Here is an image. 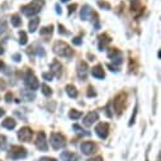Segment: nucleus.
Wrapping results in <instances>:
<instances>
[{
  "instance_id": "obj_1",
  "label": "nucleus",
  "mask_w": 161,
  "mask_h": 161,
  "mask_svg": "<svg viewBox=\"0 0 161 161\" xmlns=\"http://www.w3.org/2000/svg\"><path fill=\"white\" fill-rule=\"evenodd\" d=\"M43 5H45L43 0H33V2L29 3L28 5L22 7V12L25 17H33V15H36V14H38L39 12H41Z\"/></svg>"
},
{
  "instance_id": "obj_2",
  "label": "nucleus",
  "mask_w": 161,
  "mask_h": 161,
  "mask_svg": "<svg viewBox=\"0 0 161 161\" xmlns=\"http://www.w3.org/2000/svg\"><path fill=\"white\" fill-rule=\"evenodd\" d=\"M53 52H55L57 56L65 57V58H70V57H72V55H74L72 48H71L66 42H62V41L55 42V45H53Z\"/></svg>"
},
{
  "instance_id": "obj_3",
  "label": "nucleus",
  "mask_w": 161,
  "mask_h": 161,
  "mask_svg": "<svg viewBox=\"0 0 161 161\" xmlns=\"http://www.w3.org/2000/svg\"><path fill=\"white\" fill-rule=\"evenodd\" d=\"M126 104H127V94L126 93H119L114 98V100H113V108H114V110H115V113L118 115L122 114V112L126 108Z\"/></svg>"
},
{
  "instance_id": "obj_4",
  "label": "nucleus",
  "mask_w": 161,
  "mask_h": 161,
  "mask_svg": "<svg viewBox=\"0 0 161 161\" xmlns=\"http://www.w3.org/2000/svg\"><path fill=\"white\" fill-rule=\"evenodd\" d=\"M50 143L55 150H60L66 145V138L64 135H61L58 132H53V133H51Z\"/></svg>"
},
{
  "instance_id": "obj_5",
  "label": "nucleus",
  "mask_w": 161,
  "mask_h": 161,
  "mask_svg": "<svg viewBox=\"0 0 161 161\" xmlns=\"http://www.w3.org/2000/svg\"><path fill=\"white\" fill-rule=\"evenodd\" d=\"M24 83H25V86L29 89V90H37L39 88V83L36 77V75L33 74L32 70H27L25 72V77H24Z\"/></svg>"
},
{
  "instance_id": "obj_6",
  "label": "nucleus",
  "mask_w": 161,
  "mask_h": 161,
  "mask_svg": "<svg viewBox=\"0 0 161 161\" xmlns=\"http://www.w3.org/2000/svg\"><path fill=\"white\" fill-rule=\"evenodd\" d=\"M27 156V150L22 146H12L9 150V157L12 160H20Z\"/></svg>"
},
{
  "instance_id": "obj_7",
  "label": "nucleus",
  "mask_w": 161,
  "mask_h": 161,
  "mask_svg": "<svg viewBox=\"0 0 161 161\" xmlns=\"http://www.w3.org/2000/svg\"><path fill=\"white\" fill-rule=\"evenodd\" d=\"M80 150L84 155H93L98 151V146L94 143V142H90V141H86V142H83L81 146H80Z\"/></svg>"
},
{
  "instance_id": "obj_8",
  "label": "nucleus",
  "mask_w": 161,
  "mask_h": 161,
  "mask_svg": "<svg viewBox=\"0 0 161 161\" xmlns=\"http://www.w3.org/2000/svg\"><path fill=\"white\" fill-rule=\"evenodd\" d=\"M95 133L98 135L99 138L105 140V138L108 137V133H109V125L105 123V122H100V123L95 127Z\"/></svg>"
},
{
  "instance_id": "obj_9",
  "label": "nucleus",
  "mask_w": 161,
  "mask_h": 161,
  "mask_svg": "<svg viewBox=\"0 0 161 161\" xmlns=\"http://www.w3.org/2000/svg\"><path fill=\"white\" fill-rule=\"evenodd\" d=\"M33 137V131L29 127H23L18 131V138L22 142H29Z\"/></svg>"
},
{
  "instance_id": "obj_10",
  "label": "nucleus",
  "mask_w": 161,
  "mask_h": 161,
  "mask_svg": "<svg viewBox=\"0 0 161 161\" xmlns=\"http://www.w3.org/2000/svg\"><path fill=\"white\" fill-rule=\"evenodd\" d=\"M76 71H77V76H79L80 80H86V77H88V72H89L88 64H86L85 61H80V62L77 64V69H76Z\"/></svg>"
},
{
  "instance_id": "obj_11",
  "label": "nucleus",
  "mask_w": 161,
  "mask_h": 161,
  "mask_svg": "<svg viewBox=\"0 0 161 161\" xmlns=\"http://www.w3.org/2000/svg\"><path fill=\"white\" fill-rule=\"evenodd\" d=\"M36 146H37L38 150H41V151H47L48 146H47V141H46V135H45V132H39V133L37 135Z\"/></svg>"
},
{
  "instance_id": "obj_12",
  "label": "nucleus",
  "mask_w": 161,
  "mask_h": 161,
  "mask_svg": "<svg viewBox=\"0 0 161 161\" xmlns=\"http://www.w3.org/2000/svg\"><path fill=\"white\" fill-rule=\"evenodd\" d=\"M108 57L112 58V61L115 65H120V64H122V53H120V51H118L117 48H109Z\"/></svg>"
},
{
  "instance_id": "obj_13",
  "label": "nucleus",
  "mask_w": 161,
  "mask_h": 161,
  "mask_svg": "<svg viewBox=\"0 0 161 161\" xmlns=\"http://www.w3.org/2000/svg\"><path fill=\"white\" fill-rule=\"evenodd\" d=\"M98 118H99V115H98L97 112H89V113L84 117V119H83V125L86 126V127H90V126H93V123L97 122Z\"/></svg>"
},
{
  "instance_id": "obj_14",
  "label": "nucleus",
  "mask_w": 161,
  "mask_h": 161,
  "mask_svg": "<svg viewBox=\"0 0 161 161\" xmlns=\"http://www.w3.org/2000/svg\"><path fill=\"white\" fill-rule=\"evenodd\" d=\"M51 74L53 75V76H56V77H61V75H62V65L57 61V60H55L52 64H51Z\"/></svg>"
},
{
  "instance_id": "obj_15",
  "label": "nucleus",
  "mask_w": 161,
  "mask_h": 161,
  "mask_svg": "<svg viewBox=\"0 0 161 161\" xmlns=\"http://www.w3.org/2000/svg\"><path fill=\"white\" fill-rule=\"evenodd\" d=\"M98 39H99V50H100V51H103V50L110 43V41H112L110 37H109L108 34H105V33H104V34H100Z\"/></svg>"
},
{
  "instance_id": "obj_16",
  "label": "nucleus",
  "mask_w": 161,
  "mask_h": 161,
  "mask_svg": "<svg viewBox=\"0 0 161 161\" xmlns=\"http://www.w3.org/2000/svg\"><path fill=\"white\" fill-rule=\"evenodd\" d=\"M92 75L95 77V79H104L105 77V72L103 70V66L102 65H97L92 69Z\"/></svg>"
},
{
  "instance_id": "obj_17",
  "label": "nucleus",
  "mask_w": 161,
  "mask_h": 161,
  "mask_svg": "<svg viewBox=\"0 0 161 161\" xmlns=\"http://www.w3.org/2000/svg\"><path fill=\"white\" fill-rule=\"evenodd\" d=\"M61 160L62 161H77V156L71 151H62Z\"/></svg>"
},
{
  "instance_id": "obj_18",
  "label": "nucleus",
  "mask_w": 161,
  "mask_h": 161,
  "mask_svg": "<svg viewBox=\"0 0 161 161\" xmlns=\"http://www.w3.org/2000/svg\"><path fill=\"white\" fill-rule=\"evenodd\" d=\"M15 126H17V122L10 117H8L3 120V127L7 130H13V128H15Z\"/></svg>"
},
{
  "instance_id": "obj_19",
  "label": "nucleus",
  "mask_w": 161,
  "mask_h": 161,
  "mask_svg": "<svg viewBox=\"0 0 161 161\" xmlns=\"http://www.w3.org/2000/svg\"><path fill=\"white\" fill-rule=\"evenodd\" d=\"M89 15H92V8L89 5H84L81 9V13H80V17H81L83 20H86Z\"/></svg>"
},
{
  "instance_id": "obj_20",
  "label": "nucleus",
  "mask_w": 161,
  "mask_h": 161,
  "mask_svg": "<svg viewBox=\"0 0 161 161\" xmlns=\"http://www.w3.org/2000/svg\"><path fill=\"white\" fill-rule=\"evenodd\" d=\"M38 25H39V18H32L31 20H29V24H28V28H29V32H36L37 31V28H38Z\"/></svg>"
},
{
  "instance_id": "obj_21",
  "label": "nucleus",
  "mask_w": 161,
  "mask_h": 161,
  "mask_svg": "<svg viewBox=\"0 0 161 161\" xmlns=\"http://www.w3.org/2000/svg\"><path fill=\"white\" fill-rule=\"evenodd\" d=\"M66 93H67V95L70 98H76L77 97V90H76L75 85H72V84H69L66 86Z\"/></svg>"
},
{
  "instance_id": "obj_22",
  "label": "nucleus",
  "mask_w": 161,
  "mask_h": 161,
  "mask_svg": "<svg viewBox=\"0 0 161 161\" xmlns=\"http://www.w3.org/2000/svg\"><path fill=\"white\" fill-rule=\"evenodd\" d=\"M10 22H12V25H14V27H19V25L22 24V19H20V17H19L18 14L12 15Z\"/></svg>"
},
{
  "instance_id": "obj_23",
  "label": "nucleus",
  "mask_w": 161,
  "mask_h": 161,
  "mask_svg": "<svg viewBox=\"0 0 161 161\" xmlns=\"http://www.w3.org/2000/svg\"><path fill=\"white\" fill-rule=\"evenodd\" d=\"M69 117H70L72 120L79 119L80 117H81V112H79V110H76V109H71L70 113H69Z\"/></svg>"
},
{
  "instance_id": "obj_24",
  "label": "nucleus",
  "mask_w": 161,
  "mask_h": 161,
  "mask_svg": "<svg viewBox=\"0 0 161 161\" xmlns=\"http://www.w3.org/2000/svg\"><path fill=\"white\" fill-rule=\"evenodd\" d=\"M19 43L22 45V46H24V45H27V42H28V38H27V33L24 32V31H20L19 32Z\"/></svg>"
},
{
  "instance_id": "obj_25",
  "label": "nucleus",
  "mask_w": 161,
  "mask_h": 161,
  "mask_svg": "<svg viewBox=\"0 0 161 161\" xmlns=\"http://www.w3.org/2000/svg\"><path fill=\"white\" fill-rule=\"evenodd\" d=\"M53 33V25H48V27H43L41 29V36H46V34H52Z\"/></svg>"
},
{
  "instance_id": "obj_26",
  "label": "nucleus",
  "mask_w": 161,
  "mask_h": 161,
  "mask_svg": "<svg viewBox=\"0 0 161 161\" xmlns=\"http://www.w3.org/2000/svg\"><path fill=\"white\" fill-rule=\"evenodd\" d=\"M41 89H42V93H43L46 97H50V95L52 94V89H51L48 85H46V84H42Z\"/></svg>"
},
{
  "instance_id": "obj_27",
  "label": "nucleus",
  "mask_w": 161,
  "mask_h": 161,
  "mask_svg": "<svg viewBox=\"0 0 161 161\" xmlns=\"http://www.w3.org/2000/svg\"><path fill=\"white\" fill-rule=\"evenodd\" d=\"M98 5H99V8L104 9V10H110V9H112L110 4L107 3V2H98Z\"/></svg>"
},
{
  "instance_id": "obj_28",
  "label": "nucleus",
  "mask_w": 161,
  "mask_h": 161,
  "mask_svg": "<svg viewBox=\"0 0 161 161\" xmlns=\"http://www.w3.org/2000/svg\"><path fill=\"white\" fill-rule=\"evenodd\" d=\"M92 15L94 17V27H95V29H99V27H100V24H99V17H98V14L95 13V12H92Z\"/></svg>"
},
{
  "instance_id": "obj_29",
  "label": "nucleus",
  "mask_w": 161,
  "mask_h": 161,
  "mask_svg": "<svg viewBox=\"0 0 161 161\" xmlns=\"http://www.w3.org/2000/svg\"><path fill=\"white\" fill-rule=\"evenodd\" d=\"M42 77L45 80H47V81H52V79H53V75L51 72H43L42 74Z\"/></svg>"
},
{
  "instance_id": "obj_30",
  "label": "nucleus",
  "mask_w": 161,
  "mask_h": 161,
  "mask_svg": "<svg viewBox=\"0 0 161 161\" xmlns=\"http://www.w3.org/2000/svg\"><path fill=\"white\" fill-rule=\"evenodd\" d=\"M95 95H97V93L94 92V88H93V86H89V88H88V97H89V98H93V97H95Z\"/></svg>"
},
{
  "instance_id": "obj_31",
  "label": "nucleus",
  "mask_w": 161,
  "mask_h": 161,
  "mask_svg": "<svg viewBox=\"0 0 161 161\" xmlns=\"http://www.w3.org/2000/svg\"><path fill=\"white\" fill-rule=\"evenodd\" d=\"M72 43H74V45H76V46H80V45L83 43V39L80 38V37H75V38L72 39Z\"/></svg>"
},
{
  "instance_id": "obj_32",
  "label": "nucleus",
  "mask_w": 161,
  "mask_h": 161,
  "mask_svg": "<svg viewBox=\"0 0 161 161\" xmlns=\"http://www.w3.org/2000/svg\"><path fill=\"white\" fill-rule=\"evenodd\" d=\"M136 114H137V105H136V108H135V112H133V114H132V117H131V120H130V126H132V125L135 123Z\"/></svg>"
},
{
  "instance_id": "obj_33",
  "label": "nucleus",
  "mask_w": 161,
  "mask_h": 161,
  "mask_svg": "<svg viewBox=\"0 0 161 161\" xmlns=\"http://www.w3.org/2000/svg\"><path fill=\"white\" fill-rule=\"evenodd\" d=\"M23 97H25V98H27V100H32V99H34V94L32 93V90H31V93H29V94H27V93L24 92V93H23Z\"/></svg>"
},
{
  "instance_id": "obj_34",
  "label": "nucleus",
  "mask_w": 161,
  "mask_h": 161,
  "mask_svg": "<svg viewBox=\"0 0 161 161\" xmlns=\"http://www.w3.org/2000/svg\"><path fill=\"white\" fill-rule=\"evenodd\" d=\"M12 100H13V94L12 93H7L5 94V102L7 103H10Z\"/></svg>"
},
{
  "instance_id": "obj_35",
  "label": "nucleus",
  "mask_w": 161,
  "mask_h": 161,
  "mask_svg": "<svg viewBox=\"0 0 161 161\" xmlns=\"http://www.w3.org/2000/svg\"><path fill=\"white\" fill-rule=\"evenodd\" d=\"M38 161H57V160L53 158V157H47V156H45V157H41Z\"/></svg>"
},
{
  "instance_id": "obj_36",
  "label": "nucleus",
  "mask_w": 161,
  "mask_h": 161,
  "mask_svg": "<svg viewBox=\"0 0 161 161\" xmlns=\"http://www.w3.org/2000/svg\"><path fill=\"white\" fill-rule=\"evenodd\" d=\"M76 8H77V4H72V5H70V7H69V14H71L72 12H75Z\"/></svg>"
},
{
  "instance_id": "obj_37",
  "label": "nucleus",
  "mask_w": 161,
  "mask_h": 161,
  "mask_svg": "<svg viewBox=\"0 0 161 161\" xmlns=\"http://www.w3.org/2000/svg\"><path fill=\"white\" fill-rule=\"evenodd\" d=\"M58 29H60V31H58V32H60V33H61V34H65V36H66V34H67V32H66V31H65V27H64V25H62V24H60V25H58Z\"/></svg>"
},
{
  "instance_id": "obj_38",
  "label": "nucleus",
  "mask_w": 161,
  "mask_h": 161,
  "mask_svg": "<svg viewBox=\"0 0 161 161\" xmlns=\"http://www.w3.org/2000/svg\"><path fill=\"white\" fill-rule=\"evenodd\" d=\"M88 161H103V158L100 156H97V157H93V158H89Z\"/></svg>"
},
{
  "instance_id": "obj_39",
  "label": "nucleus",
  "mask_w": 161,
  "mask_h": 161,
  "mask_svg": "<svg viewBox=\"0 0 161 161\" xmlns=\"http://www.w3.org/2000/svg\"><path fill=\"white\" fill-rule=\"evenodd\" d=\"M13 58H14V60L18 62V61H20V55H19V53H15V55L13 56Z\"/></svg>"
},
{
  "instance_id": "obj_40",
  "label": "nucleus",
  "mask_w": 161,
  "mask_h": 161,
  "mask_svg": "<svg viewBox=\"0 0 161 161\" xmlns=\"http://www.w3.org/2000/svg\"><path fill=\"white\" fill-rule=\"evenodd\" d=\"M4 114H5V110L3 108H0V118H2V115H4Z\"/></svg>"
},
{
  "instance_id": "obj_41",
  "label": "nucleus",
  "mask_w": 161,
  "mask_h": 161,
  "mask_svg": "<svg viewBox=\"0 0 161 161\" xmlns=\"http://www.w3.org/2000/svg\"><path fill=\"white\" fill-rule=\"evenodd\" d=\"M3 53H4V48H3L2 43H0V55H3Z\"/></svg>"
},
{
  "instance_id": "obj_42",
  "label": "nucleus",
  "mask_w": 161,
  "mask_h": 161,
  "mask_svg": "<svg viewBox=\"0 0 161 161\" xmlns=\"http://www.w3.org/2000/svg\"><path fill=\"white\" fill-rule=\"evenodd\" d=\"M3 67H4V62H3L2 60H0V70H2Z\"/></svg>"
},
{
  "instance_id": "obj_43",
  "label": "nucleus",
  "mask_w": 161,
  "mask_h": 161,
  "mask_svg": "<svg viewBox=\"0 0 161 161\" xmlns=\"http://www.w3.org/2000/svg\"><path fill=\"white\" fill-rule=\"evenodd\" d=\"M56 12H57V13H58V14H60V13H61V10H60V7H58V5H56Z\"/></svg>"
},
{
  "instance_id": "obj_44",
  "label": "nucleus",
  "mask_w": 161,
  "mask_h": 161,
  "mask_svg": "<svg viewBox=\"0 0 161 161\" xmlns=\"http://www.w3.org/2000/svg\"><path fill=\"white\" fill-rule=\"evenodd\" d=\"M61 2H62V3H67V2H69V0H61Z\"/></svg>"
}]
</instances>
